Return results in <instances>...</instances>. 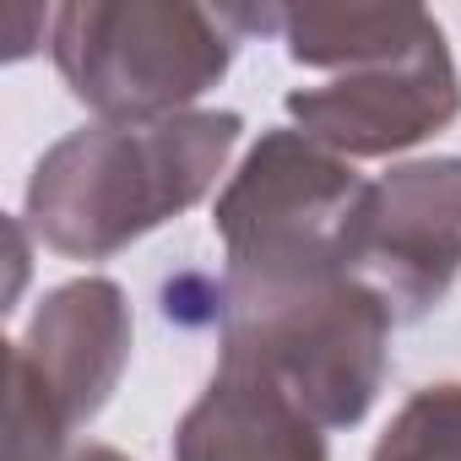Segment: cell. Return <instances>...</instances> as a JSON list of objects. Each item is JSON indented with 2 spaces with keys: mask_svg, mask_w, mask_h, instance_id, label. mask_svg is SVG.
Segmentation results:
<instances>
[{
  "mask_svg": "<svg viewBox=\"0 0 461 461\" xmlns=\"http://www.w3.org/2000/svg\"><path fill=\"white\" fill-rule=\"evenodd\" d=\"M294 131L337 158H391L439 136L461 114V77L445 28L429 23L391 55L337 71L321 87L288 93Z\"/></svg>",
  "mask_w": 461,
  "mask_h": 461,
  "instance_id": "8992f818",
  "label": "cell"
},
{
  "mask_svg": "<svg viewBox=\"0 0 461 461\" xmlns=\"http://www.w3.org/2000/svg\"><path fill=\"white\" fill-rule=\"evenodd\" d=\"M369 461H461V380L412 391Z\"/></svg>",
  "mask_w": 461,
  "mask_h": 461,
  "instance_id": "30bf717a",
  "label": "cell"
},
{
  "mask_svg": "<svg viewBox=\"0 0 461 461\" xmlns=\"http://www.w3.org/2000/svg\"><path fill=\"white\" fill-rule=\"evenodd\" d=\"M348 272L396 315H429L461 277V158L402 163L364 185Z\"/></svg>",
  "mask_w": 461,
  "mask_h": 461,
  "instance_id": "52a82bcc",
  "label": "cell"
},
{
  "mask_svg": "<svg viewBox=\"0 0 461 461\" xmlns=\"http://www.w3.org/2000/svg\"><path fill=\"white\" fill-rule=\"evenodd\" d=\"M245 136L228 109L168 120H93L55 141L28 179V228L71 261H109L190 212Z\"/></svg>",
  "mask_w": 461,
  "mask_h": 461,
  "instance_id": "6da1fadb",
  "label": "cell"
},
{
  "mask_svg": "<svg viewBox=\"0 0 461 461\" xmlns=\"http://www.w3.org/2000/svg\"><path fill=\"white\" fill-rule=\"evenodd\" d=\"M217 326L222 358L261 369L321 429H348L380 396L396 315L353 272H331L261 294L217 288Z\"/></svg>",
  "mask_w": 461,
  "mask_h": 461,
  "instance_id": "7a4b0ae2",
  "label": "cell"
},
{
  "mask_svg": "<svg viewBox=\"0 0 461 461\" xmlns=\"http://www.w3.org/2000/svg\"><path fill=\"white\" fill-rule=\"evenodd\" d=\"M66 461H131V456H120L114 445H82V450H71Z\"/></svg>",
  "mask_w": 461,
  "mask_h": 461,
  "instance_id": "8fae6325",
  "label": "cell"
},
{
  "mask_svg": "<svg viewBox=\"0 0 461 461\" xmlns=\"http://www.w3.org/2000/svg\"><path fill=\"white\" fill-rule=\"evenodd\" d=\"M131 358V304L109 277L55 288L33 326L12 342V439L6 461H66Z\"/></svg>",
  "mask_w": 461,
  "mask_h": 461,
  "instance_id": "5b68a950",
  "label": "cell"
},
{
  "mask_svg": "<svg viewBox=\"0 0 461 461\" xmlns=\"http://www.w3.org/2000/svg\"><path fill=\"white\" fill-rule=\"evenodd\" d=\"M429 23L434 17L423 6H277V39L288 44V60L331 77L402 50Z\"/></svg>",
  "mask_w": 461,
  "mask_h": 461,
  "instance_id": "9c48e42d",
  "label": "cell"
},
{
  "mask_svg": "<svg viewBox=\"0 0 461 461\" xmlns=\"http://www.w3.org/2000/svg\"><path fill=\"white\" fill-rule=\"evenodd\" d=\"M240 39L234 6L185 0H71L50 28L66 87L98 120L190 114V104L234 66Z\"/></svg>",
  "mask_w": 461,
  "mask_h": 461,
  "instance_id": "3957f363",
  "label": "cell"
},
{
  "mask_svg": "<svg viewBox=\"0 0 461 461\" xmlns=\"http://www.w3.org/2000/svg\"><path fill=\"white\" fill-rule=\"evenodd\" d=\"M174 461H326V429L261 369L222 358L174 429Z\"/></svg>",
  "mask_w": 461,
  "mask_h": 461,
  "instance_id": "ba28073f",
  "label": "cell"
},
{
  "mask_svg": "<svg viewBox=\"0 0 461 461\" xmlns=\"http://www.w3.org/2000/svg\"><path fill=\"white\" fill-rule=\"evenodd\" d=\"M364 185L348 158L326 152L304 131H267L234 179L217 195L222 240V294H261L310 277L348 272V234L364 201Z\"/></svg>",
  "mask_w": 461,
  "mask_h": 461,
  "instance_id": "277c9868",
  "label": "cell"
}]
</instances>
